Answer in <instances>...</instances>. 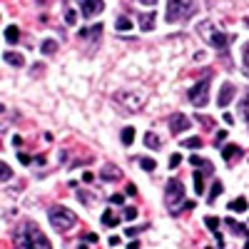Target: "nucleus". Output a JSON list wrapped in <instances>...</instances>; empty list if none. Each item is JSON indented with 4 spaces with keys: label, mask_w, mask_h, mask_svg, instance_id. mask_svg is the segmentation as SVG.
<instances>
[{
    "label": "nucleus",
    "mask_w": 249,
    "mask_h": 249,
    "mask_svg": "<svg viewBox=\"0 0 249 249\" xmlns=\"http://www.w3.org/2000/svg\"><path fill=\"white\" fill-rule=\"evenodd\" d=\"M15 247L18 249H53L50 239L40 232V227L30 219H25L15 232Z\"/></svg>",
    "instance_id": "1"
},
{
    "label": "nucleus",
    "mask_w": 249,
    "mask_h": 249,
    "mask_svg": "<svg viewBox=\"0 0 249 249\" xmlns=\"http://www.w3.org/2000/svg\"><path fill=\"white\" fill-rule=\"evenodd\" d=\"M199 10L197 0H167V13H164V20L170 25L175 23H187L190 18H195Z\"/></svg>",
    "instance_id": "2"
},
{
    "label": "nucleus",
    "mask_w": 249,
    "mask_h": 249,
    "mask_svg": "<svg viewBox=\"0 0 249 249\" xmlns=\"http://www.w3.org/2000/svg\"><path fill=\"white\" fill-rule=\"evenodd\" d=\"M197 30H199V35H202L214 50H219V53L227 57V45L234 40V35H224L222 30H214V25L210 23V20H202V23L197 25Z\"/></svg>",
    "instance_id": "3"
},
{
    "label": "nucleus",
    "mask_w": 249,
    "mask_h": 249,
    "mask_svg": "<svg viewBox=\"0 0 249 249\" xmlns=\"http://www.w3.org/2000/svg\"><path fill=\"white\" fill-rule=\"evenodd\" d=\"M48 219L50 224L55 227L57 232H70L72 227L77 224V214L72 210H68V207H62V204H55L48 210Z\"/></svg>",
    "instance_id": "4"
},
{
    "label": "nucleus",
    "mask_w": 249,
    "mask_h": 249,
    "mask_svg": "<svg viewBox=\"0 0 249 249\" xmlns=\"http://www.w3.org/2000/svg\"><path fill=\"white\" fill-rule=\"evenodd\" d=\"M179 204H184V184H182V179L172 177L164 184V207H167L172 214H177Z\"/></svg>",
    "instance_id": "5"
},
{
    "label": "nucleus",
    "mask_w": 249,
    "mask_h": 249,
    "mask_svg": "<svg viewBox=\"0 0 249 249\" xmlns=\"http://www.w3.org/2000/svg\"><path fill=\"white\" fill-rule=\"evenodd\" d=\"M112 97H115V102H120V105H122L124 112H140V107L144 105V97L140 92H135V90H120Z\"/></svg>",
    "instance_id": "6"
},
{
    "label": "nucleus",
    "mask_w": 249,
    "mask_h": 249,
    "mask_svg": "<svg viewBox=\"0 0 249 249\" xmlns=\"http://www.w3.org/2000/svg\"><path fill=\"white\" fill-rule=\"evenodd\" d=\"M190 102L195 107H204L207 102H210V75L202 77L197 85L190 90Z\"/></svg>",
    "instance_id": "7"
},
{
    "label": "nucleus",
    "mask_w": 249,
    "mask_h": 249,
    "mask_svg": "<svg viewBox=\"0 0 249 249\" xmlns=\"http://www.w3.org/2000/svg\"><path fill=\"white\" fill-rule=\"evenodd\" d=\"M190 117L187 115H182V112H175V115H170V130H172V135H182V132H187L190 130Z\"/></svg>",
    "instance_id": "8"
},
{
    "label": "nucleus",
    "mask_w": 249,
    "mask_h": 249,
    "mask_svg": "<svg viewBox=\"0 0 249 249\" xmlns=\"http://www.w3.org/2000/svg\"><path fill=\"white\" fill-rule=\"evenodd\" d=\"M80 10L85 18H95L105 10V3H102V0H80Z\"/></svg>",
    "instance_id": "9"
},
{
    "label": "nucleus",
    "mask_w": 249,
    "mask_h": 249,
    "mask_svg": "<svg viewBox=\"0 0 249 249\" xmlns=\"http://www.w3.org/2000/svg\"><path fill=\"white\" fill-rule=\"evenodd\" d=\"M234 95H237L234 85H232V82H224V85L219 88V95H217V107H227L234 100Z\"/></svg>",
    "instance_id": "10"
},
{
    "label": "nucleus",
    "mask_w": 249,
    "mask_h": 249,
    "mask_svg": "<svg viewBox=\"0 0 249 249\" xmlns=\"http://www.w3.org/2000/svg\"><path fill=\"white\" fill-rule=\"evenodd\" d=\"M155 20H157L155 10H144V13L137 15V25H140L142 33H150V30H155Z\"/></svg>",
    "instance_id": "11"
},
{
    "label": "nucleus",
    "mask_w": 249,
    "mask_h": 249,
    "mask_svg": "<svg viewBox=\"0 0 249 249\" xmlns=\"http://www.w3.org/2000/svg\"><path fill=\"white\" fill-rule=\"evenodd\" d=\"M120 177H122V172L115 167V164H105V167L100 170V179H105V182H115Z\"/></svg>",
    "instance_id": "12"
},
{
    "label": "nucleus",
    "mask_w": 249,
    "mask_h": 249,
    "mask_svg": "<svg viewBox=\"0 0 249 249\" xmlns=\"http://www.w3.org/2000/svg\"><path fill=\"white\" fill-rule=\"evenodd\" d=\"M204 224L210 227V232L217 237V242H219V249L224 247V239H222V234H219V219L217 217H204Z\"/></svg>",
    "instance_id": "13"
},
{
    "label": "nucleus",
    "mask_w": 249,
    "mask_h": 249,
    "mask_svg": "<svg viewBox=\"0 0 249 249\" xmlns=\"http://www.w3.org/2000/svg\"><path fill=\"white\" fill-rule=\"evenodd\" d=\"M224 224H227V227H230V230H232L234 234H242V237H249V227H247V224H239V222H237V219H232V217H227V219H224Z\"/></svg>",
    "instance_id": "14"
},
{
    "label": "nucleus",
    "mask_w": 249,
    "mask_h": 249,
    "mask_svg": "<svg viewBox=\"0 0 249 249\" xmlns=\"http://www.w3.org/2000/svg\"><path fill=\"white\" fill-rule=\"evenodd\" d=\"M3 60L8 62V65H13V68H23V65H25V57L20 55V53H13V50H8V53L3 55Z\"/></svg>",
    "instance_id": "15"
},
{
    "label": "nucleus",
    "mask_w": 249,
    "mask_h": 249,
    "mask_svg": "<svg viewBox=\"0 0 249 249\" xmlns=\"http://www.w3.org/2000/svg\"><path fill=\"white\" fill-rule=\"evenodd\" d=\"M222 157L227 162L234 160V157H242V147H239V144H227V147H222Z\"/></svg>",
    "instance_id": "16"
},
{
    "label": "nucleus",
    "mask_w": 249,
    "mask_h": 249,
    "mask_svg": "<svg viewBox=\"0 0 249 249\" xmlns=\"http://www.w3.org/2000/svg\"><path fill=\"white\" fill-rule=\"evenodd\" d=\"M247 197H237V199H232L230 202V207H227V210L230 212H237V214H242V212H247Z\"/></svg>",
    "instance_id": "17"
},
{
    "label": "nucleus",
    "mask_w": 249,
    "mask_h": 249,
    "mask_svg": "<svg viewBox=\"0 0 249 249\" xmlns=\"http://www.w3.org/2000/svg\"><path fill=\"white\" fill-rule=\"evenodd\" d=\"M239 117L249 124V90L242 95V100H239Z\"/></svg>",
    "instance_id": "18"
},
{
    "label": "nucleus",
    "mask_w": 249,
    "mask_h": 249,
    "mask_svg": "<svg viewBox=\"0 0 249 249\" xmlns=\"http://www.w3.org/2000/svg\"><path fill=\"white\" fill-rule=\"evenodd\" d=\"M144 147H150V150H160V147H162V137H157L155 132H147V135H144Z\"/></svg>",
    "instance_id": "19"
},
{
    "label": "nucleus",
    "mask_w": 249,
    "mask_h": 249,
    "mask_svg": "<svg viewBox=\"0 0 249 249\" xmlns=\"http://www.w3.org/2000/svg\"><path fill=\"white\" fill-rule=\"evenodd\" d=\"M115 28H117V33H127V30L132 28V20H130V18H124V15H117Z\"/></svg>",
    "instance_id": "20"
},
{
    "label": "nucleus",
    "mask_w": 249,
    "mask_h": 249,
    "mask_svg": "<svg viewBox=\"0 0 249 249\" xmlns=\"http://www.w3.org/2000/svg\"><path fill=\"white\" fill-rule=\"evenodd\" d=\"M100 33H102V23H100V25H92V28H80V30H77V35H80V37H90V35H92V37H97Z\"/></svg>",
    "instance_id": "21"
},
{
    "label": "nucleus",
    "mask_w": 249,
    "mask_h": 249,
    "mask_svg": "<svg viewBox=\"0 0 249 249\" xmlns=\"http://www.w3.org/2000/svg\"><path fill=\"white\" fill-rule=\"evenodd\" d=\"M5 40H8L10 45L18 43V40H20V30H18V25H8V28H5Z\"/></svg>",
    "instance_id": "22"
},
{
    "label": "nucleus",
    "mask_w": 249,
    "mask_h": 249,
    "mask_svg": "<svg viewBox=\"0 0 249 249\" xmlns=\"http://www.w3.org/2000/svg\"><path fill=\"white\" fill-rule=\"evenodd\" d=\"M222 192H224V184H222V182L217 179V182L212 184V190H210V195H207V202H210V204H212V202H214V199H217V197H219Z\"/></svg>",
    "instance_id": "23"
},
{
    "label": "nucleus",
    "mask_w": 249,
    "mask_h": 249,
    "mask_svg": "<svg viewBox=\"0 0 249 249\" xmlns=\"http://www.w3.org/2000/svg\"><path fill=\"white\" fill-rule=\"evenodd\" d=\"M197 167H202V175H204V177H212V175H214V167H212L210 160H202V157H199Z\"/></svg>",
    "instance_id": "24"
},
{
    "label": "nucleus",
    "mask_w": 249,
    "mask_h": 249,
    "mask_svg": "<svg viewBox=\"0 0 249 249\" xmlns=\"http://www.w3.org/2000/svg\"><path fill=\"white\" fill-rule=\"evenodd\" d=\"M179 144H182V147H187V150H192V147H202V137H184Z\"/></svg>",
    "instance_id": "25"
},
{
    "label": "nucleus",
    "mask_w": 249,
    "mask_h": 249,
    "mask_svg": "<svg viewBox=\"0 0 249 249\" xmlns=\"http://www.w3.org/2000/svg\"><path fill=\"white\" fill-rule=\"evenodd\" d=\"M13 170H10V164H5V162H0V182H8V179H13Z\"/></svg>",
    "instance_id": "26"
},
{
    "label": "nucleus",
    "mask_w": 249,
    "mask_h": 249,
    "mask_svg": "<svg viewBox=\"0 0 249 249\" xmlns=\"http://www.w3.org/2000/svg\"><path fill=\"white\" fill-rule=\"evenodd\" d=\"M132 140H135V127H124L122 130V144H124V147H130Z\"/></svg>",
    "instance_id": "27"
},
{
    "label": "nucleus",
    "mask_w": 249,
    "mask_h": 249,
    "mask_svg": "<svg viewBox=\"0 0 249 249\" xmlns=\"http://www.w3.org/2000/svg\"><path fill=\"white\" fill-rule=\"evenodd\" d=\"M140 167H142L144 172H152V170L157 167V162H155L152 157H140Z\"/></svg>",
    "instance_id": "28"
},
{
    "label": "nucleus",
    "mask_w": 249,
    "mask_h": 249,
    "mask_svg": "<svg viewBox=\"0 0 249 249\" xmlns=\"http://www.w3.org/2000/svg\"><path fill=\"white\" fill-rule=\"evenodd\" d=\"M102 224H107V227H115V224H120V217H115L110 210L107 212H102Z\"/></svg>",
    "instance_id": "29"
},
{
    "label": "nucleus",
    "mask_w": 249,
    "mask_h": 249,
    "mask_svg": "<svg viewBox=\"0 0 249 249\" xmlns=\"http://www.w3.org/2000/svg\"><path fill=\"white\" fill-rule=\"evenodd\" d=\"M195 192L204 195V175H199V172H195Z\"/></svg>",
    "instance_id": "30"
},
{
    "label": "nucleus",
    "mask_w": 249,
    "mask_h": 249,
    "mask_svg": "<svg viewBox=\"0 0 249 249\" xmlns=\"http://www.w3.org/2000/svg\"><path fill=\"white\" fill-rule=\"evenodd\" d=\"M40 50H43L45 55H53V53L57 50V43H55V40H45V43L40 45Z\"/></svg>",
    "instance_id": "31"
},
{
    "label": "nucleus",
    "mask_w": 249,
    "mask_h": 249,
    "mask_svg": "<svg viewBox=\"0 0 249 249\" xmlns=\"http://www.w3.org/2000/svg\"><path fill=\"white\" fill-rule=\"evenodd\" d=\"M242 65L249 72V43H244V48H242Z\"/></svg>",
    "instance_id": "32"
},
{
    "label": "nucleus",
    "mask_w": 249,
    "mask_h": 249,
    "mask_svg": "<svg viewBox=\"0 0 249 249\" xmlns=\"http://www.w3.org/2000/svg\"><path fill=\"white\" fill-rule=\"evenodd\" d=\"M65 23L68 25H75L77 23V13L75 10H65Z\"/></svg>",
    "instance_id": "33"
},
{
    "label": "nucleus",
    "mask_w": 249,
    "mask_h": 249,
    "mask_svg": "<svg viewBox=\"0 0 249 249\" xmlns=\"http://www.w3.org/2000/svg\"><path fill=\"white\" fill-rule=\"evenodd\" d=\"M135 217H137V210H135V207H124V219L132 222Z\"/></svg>",
    "instance_id": "34"
},
{
    "label": "nucleus",
    "mask_w": 249,
    "mask_h": 249,
    "mask_svg": "<svg viewBox=\"0 0 249 249\" xmlns=\"http://www.w3.org/2000/svg\"><path fill=\"white\" fill-rule=\"evenodd\" d=\"M179 162H182V157H179V155H172V157H170V167L175 170V167H177Z\"/></svg>",
    "instance_id": "35"
},
{
    "label": "nucleus",
    "mask_w": 249,
    "mask_h": 249,
    "mask_svg": "<svg viewBox=\"0 0 249 249\" xmlns=\"http://www.w3.org/2000/svg\"><path fill=\"white\" fill-rule=\"evenodd\" d=\"M224 140H227V130H219V132H217V137H214V142L219 144V142H224Z\"/></svg>",
    "instance_id": "36"
},
{
    "label": "nucleus",
    "mask_w": 249,
    "mask_h": 249,
    "mask_svg": "<svg viewBox=\"0 0 249 249\" xmlns=\"http://www.w3.org/2000/svg\"><path fill=\"white\" fill-rule=\"evenodd\" d=\"M110 202H112V204H122V202H124V195H112Z\"/></svg>",
    "instance_id": "37"
},
{
    "label": "nucleus",
    "mask_w": 249,
    "mask_h": 249,
    "mask_svg": "<svg viewBox=\"0 0 249 249\" xmlns=\"http://www.w3.org/2000/svg\"><path fill=\"white\" fill-rule=\"evenodd\" d=\"M18 160L23 164H30V155H25V152H18Z\"/></svg>",
    "instance_id": "38"
},
{
    "label": "nucleus",
    "mask_w": 249,
    "mask_h": 249,
    "mask_svg": "<svg viewBox=\"0 0 249 249\" xmlns=\"http://www.w3.org/2000/svg\"><path fill=\"white\" fill-rule=\"evenodd\" d=\"M124 190H127V195H130V197H135V195H137V187H135V184H127Z\"/></svg>",
    "instance_id": "39"
},
{
    "label": "nucleus",
    "mask_w": 249,
    "mask_h": 249,
    "mask_svg": "<svg viewBox=\"0 0 249 249\" xmlns=\"http://www.w3.org/2000/svg\"><path fill=\"white\" fill-rule=\"evenodd\" d=\"M137 234H140L137 227H130V230H127V237H137Z\"/></svg>",
    "instance_id": "40"
},
{
    "label": "nucleus",
    "mask_w": 249,
    "mask_h": 249,
    "mask_svg": "<svg viewBox=\"0 0 249 249\" xmlns=\"http://www.w3.org/2000/svg\"><path fill=\"white\" fill-rule=\"evenodd\" d=\"M137 3H140V5H155L157 0H137Z\"/></svg>",
    "instance_id": "41"
},
{
    "label": "nucleus",
    "mask_w": 249,
    "mask_h": 249,
    "mask_svg": "<svg viewBox=\"0 0 249 249\" xmlns=\"http://www.w3.org/2000/svg\"><path fill=\"white\" fill-rule=\"evenodd\" d=\"M43 70H45V68L40 65V62H37V65H33V72H35V75H37V72H43Z\"/></svg>",
    "instance_id": "42"
},
{
    "label": "nucleus",
    "mask_w": 249,
    "mask_h": 249,
    "mask_svg": "<svg viewBox=\"0 0 249 249\" xmlns=\"http://www.w3.org/2000/svg\"><path fill=\"white\" fill-rule=\"evenodd\" d=\"M120 244V237H110V247H117Z\"/></svg>",
    "instance_id": "43"
},
{
    "label": "nucleus",
    "mask_w": 249,
    "mask_h": 249,
    "mask_svg": "<svg viewBox=\"0 0 249 249\" xmlns=\"http://www.w3.org/2000/svg\"><path fill=\"white\" fill-rule=\"evenodd\" d=\"M244 249H249V242H247V247H244Z\"/></svg>",
    "instance_id": "44"
},
{
    "label": "nucleus",
    "mask_w": 249,
    "mask_h": 249,
    "mask_svg": "<svg viewBox=\"0 0 249 249\" xmlns=\"http://www.w3.org/2000/svg\"><path fill=\"white\" fill-rule=\"evenodd\" d=\"M210 249H212V247H210Z\"/></svg>",
    "instance_id": "45"
}]
</instances>
